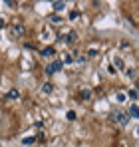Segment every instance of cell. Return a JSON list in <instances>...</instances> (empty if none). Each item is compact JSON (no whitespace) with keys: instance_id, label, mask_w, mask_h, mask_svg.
I'll use <instances>...</instances> for the list:
<instances>
[{"instance_id":"obj_1","label":"cell","mask_w":139,"mask_h":147,"mask_svg":"<svg viewBox=\"0 0 139 147\" xmlns=\"http://www.w3.org/2000/svg\"><path fill=\"white\" fill-rule=\"evenodd\" d=\"M109 117H111V121L117 123L119 127H125V125L129 123V113H127V111H123V109H113Z\"/></svg>"},{"instance_id":"obj_2","label":"cell","mask_w":139,"mask_h":147,"mask_svg":"<svg viewBox=\"0 0 139 147\" xmlns=\"http://www.w3.org/2000/svg\"><path fill=\"white\" fill-rule=\"evenodd\" d=\"M62 68H64V62H60V60H54V62H50L46 66V74L48 76H54V74L62 72Z\"/></svg>"},{"instance_id":"obj_3","label":"cell","mask_w":139,"mask_h":147,"mask_svg":"<svg viewBox=\"0 0 139 147\" xmlns=\"http://www.w3.org/2000/svg\"><path fill=\"white\" fill-rule=\"evenodd\" d=\"M78 40V34L74 32V30H70L68 34H64V36H60V42H64V44H74Z\"/></svg>"},{"instance_id":"obj_4","label":"cell","mask_w":139,"mask_h":147,"mask_svg":"<svg viewBox=\"0 0 139 147\" xmlns=\"http://www.w3.org/2000/svg\"><path fill=\"white\" fill-rule=\"evenodd\" d=\"M24 32H26V30H24L22 24H14L10 28V36H12V38H20V36H24Z\"/></svg>"},{"instance_id":"obj_5","label":"cell","mask_w":139,"mask_h":147,"mask_svg":"<svg viewBox=\"0 0 139 147\" xmlns=\"http://www.w3.org/2000/svg\"><path fill=\"white\" fill-rule=\"evenodd\" d=\"M127 113H129V117L139 119V107L135 105V103H131V105H129V111H127Z\"/></svg>"},{"instance_id":"obj_6","label":"cell","mask_w":139,"mask_h":147,"mask_svg":"<svg viewBox=\"0 0 139 147\" xmlns=\"http://www.w3.org/2000/svg\"><path fill=\"white\" fill-rule=\"evenodd\" d=\"M113 68H115V70H123V72H125V64H123V60H121L119 56H113Z\"/></svg>"},{"instance_id":"obj_7","label":"cell","mask_w":139,"mask_h":147,"mask_svg":"<svg viewBox=\"0 0 139 147\" xmlns=\"http://www.w3.org/2000/svg\"><path fill=\"white\" fill-rule=\"evenodd\" d=\"M125 78L127 80H135L137 78V70L135 68H125Z\"/></svg>"},{"instance_id":"obj_8","label":"cell","mask_w":139,"mask_h":147,"mask_svg":"<svg viewBox=\"0 0 139 147\" xmlns=\"http://www.w3.org/2000/svg\"><path fill=\"white\" fill-rule=\"evenodd\" d=\"M52 8H54L56 12H60V10H64V8H66V2H60V0H56V2H52Z\"/></svg>"},{"instance_id":"obj_9","label":"cell","mask_w":139,"mask_h":147,"mask_svg":"<svg viewBox=\"0 0 139 147\" xmlns=\"http://www.w3.org/2000/svg\"><path fill=\"white\" fill-rule=\"evenodd\" d=\"M54 54H56L54 46H48V48H44V50H42V56H44V58H50V56H54Z\"/></svg>"},{"instance_id":"obj_10","label":"cell","mask_w":139,"mask_h":147,"mask_svg":"<svg viewBox=\"0 0 139 147\" xmlns=\"http://www.w3.org/2000/svg\"><path fill=\"white\" fill-rule=\"evenodd\" d=\"M42 92H44L46 96H48V94H52V92H54V86L48 82V84H44V86H42Z\"/></svg>"},{"instance_id":"obj_11","label":"cell","mask_w":139,"mask_h":147,"mask_svg":"<svg viewBox=\"0 0 139 147\" xmlns=\"http://www.w3.org/2000/svg\"><path fill=\"white\" fill-rule=\"evenodd\" d=\"M18 98H20V94H18V90H14V88H12V90L8 92V99H18Z\"/></svg>"},{"instance_id":"obj_12","label":"cell","mask_w":139,"mask_h":147,"mask_svg":"<svg viewBox=\"0 0 139 147\" xmlns=\"http://www.w3.org/2000/svg\"><path fill=\"white\" fill-rule=\"evenodd\" d=\"M115 99H117V101H119V103H123V101H125V99H127V94H123V92H117Z\"/></svg>"},{"instance_id":"obj_13","label":"cell","mask_w":139,"mask_h":147,"mask_svg":"<svg viewBox=\"0 0 139 147\" xmlns=\"http://www.w3.org/2000/svg\"><path fill=\"white\" fill-rule=\"evenodd\" d=\"M137 96H139L137 90H129V92H127V98L129 99H137Z\"/></svg>"},{"instance_id":"obj_14","label":"cell","mask_w":139,"mask_h":147,"mask_svg":"<svg viewBox=\"0 0 139 147\" xmlns=\"http://www.w3.org/2000/svg\"><path fill=\"white\" fill-rule=\"evenodd\" d=\"M74 60H76V58H74V54H66V56H64V64H72Z\"/></svg>"},{"instance_id":"obj_15","label":"cell","mask_w":139,"mask_h":147,"mask_svg":"<svg viewBox=\"0 0 139 147\" xmlns=\"http://www.w3.org/2000/svg\"><path fill=\"white\" fill-rule=\"evenodd\" d=\"M34 141H36V137H24V139H22V143H24V145H32Z\"/></svg>"},{"instance_id":"obj_16","label":"cell","mask_w":139,"mask_h":147,"mask_svg":"<svg viewBox=\"0 0 139 147\" xmlns=\"http://www.w3.org/2000/svg\"><path fill=\"white\" fill-rule=\"evenodd\" d=\"M50 22H56V24H58V22H62V18H60L58 14H52V16H50Z\"/></svg>"},{"instance_id":"obj_17","label":"cell","mask_w":139,"mask_h":147,"mask_svg":"<svg viewBox=\"0 0 139 147\" xmlns=\"http://www.w3.org/2000/svg\"><path fill=\"white\" fill-rule=\"evenodd\" d=\"M95 56H97V50H95V48L88 50V58H95Z\"/></svg>"},{"instance_id":"obj_18","label":"cell","mask_w":139,"mask_h":147,"mask_svg":"<svg viewBox=\"0 0 139 147\" xmlns=\"http://www.w3.org/2000/svg\"><path fill=\"white\" fill-rule=\"evenodd\" d=\"M78 16H80V12H78V10H72V12H70V18H72V20H76Z\"/></svg>"},{"instance_id":"obj_19","label":"cell","mask_w":139,"mask_h":147,"mask_svg":"<svg viewBox=\"0 0 139 147\" xmlns=\"http://www.w3.org/2000/svg\"><path fill=\"white\" fill-rule=\"evenodd\" d=\"M86 60H88L86 56H78V58H76V62H78V64H86Z\"/></svg>"},{"instance_id":"obj_20","label":"cell","mask_w":139,"mask_h":147,"mask_svg":"<svg viewBox=\"0 0 139 147\" xmlns=\"http://www.w3.org/2000/svg\"><path fill=\"white\" fill-rule=\"evenodd\" d=\"M90 96H92V94H90L88 90H84V92H82V98H84V99H90Z\"/></svg>"},{"instance_id":"obj_21","label":"cell","mask_w":139,"mask_h":147,"mask_svg":"<svg viewBox=\"0 0 139 147\" xmlns=\"http://www.w3.org/2000/svg\"><path fill=\"white\" fill-rule=\"evenodd\" d=\"M68 119H70V121L76 119V111H68Z\"/></svg>"},{"instance_id":"obj_22","label":"cell","mask_w":139,"mask_h":147,"mask_svg":"<svg viewBox=\"0 0 139 147\" xmlns=\"http://www.w3.org/2000/svg\"><path fill=\"white\" fill-rule=\"evenodd\" d=\"M107 72L111 74V76H115V74H117V70H115V68H113V64H111V66H109V68H107Z\"/></svg>"},{"instance_id":"obj_23","label":"cell","mask_w":139,"mask_h":147,"mask_svg":"<svg viewBox=\"0 0 139 147\" xmlns=\"http://www.w3.org/2000/svg\"><path fill=\"white\" fill-rule=\"evenodd\" d=\"M6 26V22H4V18H0V28H4Z\"/></svg>"},{"instance_id":"obj_24","label":"cell","mask_w":139,"mask_h":147,"mask_svg":"<svg viewBox=\"0 0 139 147\" xmlns=\"http://www.w3.org/2000/svg\"><path fill=\"white\" fill-rule=\"evenodd\" d=\"M135 133H137V135H139V127H137V131H135Z\"/></svg>"}]
</instances>
